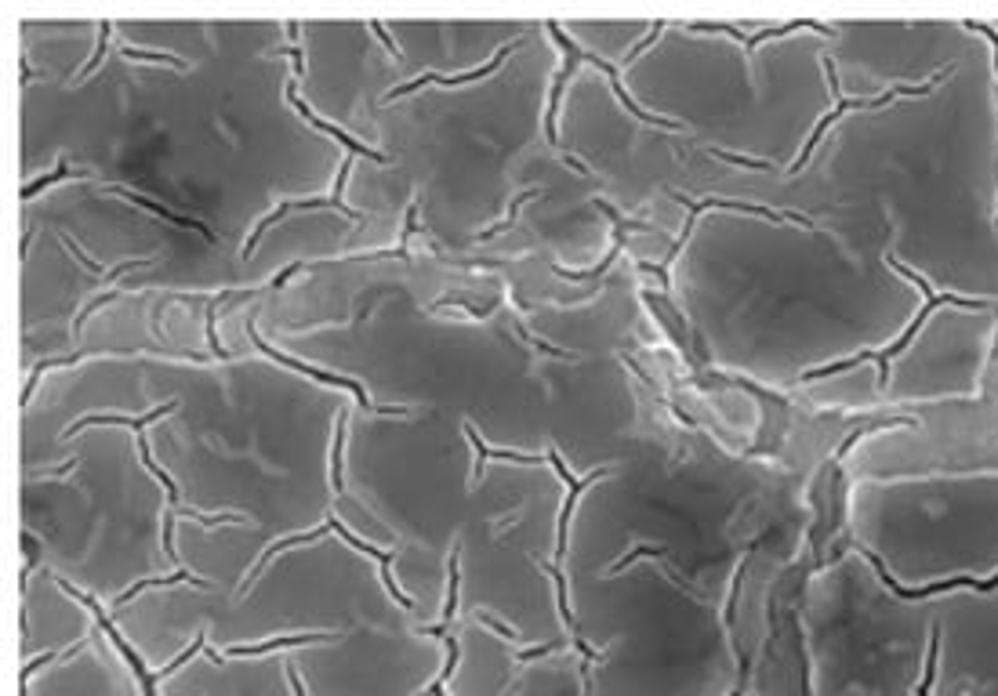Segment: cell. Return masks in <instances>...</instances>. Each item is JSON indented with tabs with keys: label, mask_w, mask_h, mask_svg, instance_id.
Instances as JSON below:
<instances>
[{
	"label": "cell",
	"mask_w": 998,
	"mask_h": 696,
	"mask_svg": "<svg viewBox=\"0 0 998 696\" xmlns=\"http://www.w3.org/2000/svg\"><path fill=\"white\" fill-rule=\"evenodd\" d=\"M138 454H142V461H146V468L153 475H157L160 483H164V490H167V515H189V519H196V522H204V526H211V522H244V515H204V512H196V508H189V504H182L178 501V490H175V479L160 468L157 461H153V454H149V443H146V435H138Z\"/></svg>",
	"instance_id": "cell-11"
},
{
	"label": "cell",
	"mask_w": 998,
	"mask_h": 696,
	"mask_svg": "<svg viewBox=\"0 0 998 696\" xmlns=\"http://www.w3.org/2000/svg\"><path fill=\"white\" fill-rule=\"evenodd\" d=\"M585 58H588V62H592V66H599V69H603V73H607V77H610V87H614V95L621 98V106H625L628 113L636 116V120H643V124H650V127H661V131H683V124H676V120H668V116H654V113H646V109H639L636 102H632V98L625 95V87H621V77H617V69L610 66L607 58H599V55H585Z\"/></svg>",
	"instance_id": "cell-16"
},
{
	"label": "cell",
	"mask_w": 998,
	"mask_h": 696,
	"mask_svg": "<svg viewBox=\"0 0 998 696\" xmlns=\"http://www.w3.org/2000/svg\"><path fill=\"white\" fill-rule=\"evenodd\" d=\"M349 171H353V156H345L342 167H338V182H334V196H331V200H327V196H316V200H287V203H280V207H276L273 214H265L262 222L255 225V232H251V240L244 243V258H247V254H251V251H255L258 240H262L265 232L273 229L276 222H284V218H287V214H291V211H313V207H334V211H342L345 218H360V214H356L353 207H349V203H342V189H345V182H349Z\"/></svg>",
	"instance_id": "cell-6"
},
{
	"label": "cell",
	"mask_w": 998,
	"mask_h": 696,
	"mask_svg": "<svg viewBox=\"0 0 998 696\" xmlns=\"http://www.w3.org/2000/svg\"><path fill=\"white\" fill-rule=\"evenodd\" d=\"M175 406H178V399H167L164 406H157V410H146V414H138V417H120V414H95V417H80L77 425H69L66 432V439L69 435H77L80 428H91V425H120V428H135V432H142L146 425H153V421H160V417H167V414H175Z\"/></svg>",
	"instance_id": "cell-14"
},
{
	"label": "cell",
	"mask_w": 998,
	"mask_h": 696,
	"mask_svg": "<svg viewBox=\"0 0 998 696\" xmlns=\"http://www.w3.org/2000/svg\"><path fill=\"white\" fill-rule=\"evenodd\" d=\"M327 638H338L331 631H313V635H291V638H269V642H258V646H229L222 657H262V653H276V649H291V646H313V642H327Z\"/></svg>",
	"instance_id": "cell-17"
},
{
	"label": "cell",
	"mask_w": 998,
	"mask_h": 696,
	"mask_svg": "<svg viewBox=\"0 0 998 696\" xmlns=\"http://www.w3.org/2000/svg\"><path fill=\"white\" fill-rule=\"evenodd\" d=\"M552 649H556V642H548V646H538V649H519V653H516V664H530V660L545 657V653H552Z\"/></svg>",
	"instance_id": "cell-33"
},
{
	"label": "cell",
	"mask_w": 998,
	"mask_h": 696,
	"mask_svg": "<svg viewBox=\"0 0 998 696\" xmlns=\"http://www.w3.org/2000/svg\"><path fill=\"white\" fill-rule=\"evenodd\" d=\"M937 653H940V628L930 631V653H926V675H922L919 696L933 693V678H937Z\"/></svg>",
	"instance_id": "cell-24"
},
{
	"label": "cell",
	"mask_w": 998,
	"mask_h": 696,
	"mask_svg": "<svg viewBox=\"0 0 998 696\" xmlns=\"http://www.w3.org/2000/svg\"><path fill=\"white\" fill-rule=\"evenodd\" d=\"M519 48V40H512V44H505V48H498L494 51V58H490L487 66H480V69H469V73H454V77H440V73H421V77H414V80H407V84H400V87H392L389 95H385V102L389 98H400V95H411V91H418V87H425V84H443V87H458V84H472V80H480V77H487V73H494V69L505 62V58L512 55V51Z\"/></svg>",
	"instance_id": "cell-10"
},
{
	"label": "cell",
	"mask_w": 998,
	"mask_h": 696,
	"mask_svg": "<svg viewBox=\"0 0 998 696\" xmlns=\"http://www.w3.org/2000/svg\"><path fill=\"white\" fill-rule=\"evenodd\" d=\"M548 461L556 464L559 479L567 483V504H563V512H559V537H556V559H563V555H567V537H570V515H574V508H578V497L588 490V486L596 483V479H607L610 468H596V472L585 475V479H574V475H570V468L563 464V457H559L556 450H548Z\"/></svg>",
	"instance_id": "cell-9"
},
{
	"label": "cell",
	"mask_w": 998,
	"mask_h": 696,
	"mask_svg": "<svg viewBox=\"0 0 998 696\" xmlns=\"http://www.w3.org/2000/svg\"><path fill=\"white\" fill-rule=\"evenodd\" d=\"M334 493L345 490V410H338V432H334V461H331Z\"/></svg>",
	"instance_id": "cell-21"
},
{
	"label": "cell",
	"mask_w": 998,
	"mask_h": 696,
	"mask_svg": "<svg viewBox=\"0 0 998 696\" xmlns=\"http://www.w3.org/2000/svg\"><path fill=\"white\" fill-rule=\"evenodd\" d=\"M824 73H828V84H832L835 109H832V113H828V116H821V120H817V127H813L810 142L803 145V156H799V160H795V164L788 167V174H799V171H803L806 160H810V153H813V149H817V145H821V135H824V131H828V127L835 124V120H839L842 113H850V109H882V106H890V102H897V98H908V95H911V98H922V95H930L933 87H937L940 80H944V77H940V73H937V77H930V80H926V84H919V87H904V84H901V87H890V91H882V95H875V98H846V95H842V87H839V77H835L832 58H824Z\"/></svg>",
	"instance_id": "cell-2"
},
{
	"label": "cell",
	"mask_w": 998,
	"mask_h": 696,
	"mask_svg": "<svg viewBox=\"0 0 998 696\" xmlns=\"http://www.w3.org/2000/svg\"><path fill=\"white\" fill-rule=\"evenodd\" d=\"M548 37H552V40H556V44H559V48L567 51V66L559 69V73H556V80H552V95H548V116H545V135H548V142H552V149H556V153H563V160H567V164L574 167V171H578V174H588V167L581 164L578 156H570L567 149H563V145H559V135H556L559 95H563V87H567V80L574 77V69H578L581 62H585V55H581V51H578V44H574V40H570L567 33H563V29H559V22H548Z\"/></svg>",
	"instance_id": "cell-5"
},
{
	"label": "cell",
	"mask_w": 998,
	"mask_h": 696,
	"mask_svg": "<svg viewBox=\"0 0 998 696\" xmlns=\"http://www.w3.org/2000/svg\"><path fill=\"white\" fill-rule=\"evenodd\" d=\"M668 196L672 200H679V203H686V211H690V218H686V225H683V232H679V243L672 247V258L679 254V247L686 243V236L694 232V225H697V218H701V211H741V214H755V218H766V222H773V225H803V229H813V218H806V214H795V211H773V207H763V203H741V200H719V196H705V200H690V196H683V193H676V189H668Z\"/></svg>",
	"instance_id": "cell-3"
},
{
	"label": "cell",
	"mask_w": 998,
	"mask_h": 696,
	"mask_svg": "<svg viewBox=\"0 0 998 696\" xmlns=\"http://www.w3.org/2000/svg\"><path fill=\"white\" fill-rule=\"evenodd\" d=\"M414 218H418V203H411V207H407V222H403L400 247H396V251H392V254H396V258H403V261L411 258V251H407V243H411V236H414Z\"/></svg>",
	"instance_id": "cell-29"
},
{
	"label": "cell",
	"mask_w": 998,
	"mask_h": 696,
	"mask_svg": "<svg viewBox=\"0 0 998 696\" xmlns=\"http://www.w3.org/2000/svg\"><path fill=\"white\" fill-rule=\"evenodd\" d=\"M966 29H977L980 37H988V40H991V48H995V80H998V33L988 26V22H969ZM995 95H998V84H995Z\"/></svg>",
	"instance_id": "cell-32"
},
{
	"label": "cell",
	"mask_w": 998,
	"mask_h": 696,
	"mask_svg": "<svg viewBox=\"0 0 998 696\" xmlns=\"http://www.w3.org/2000/svg\"><path fill=\"white\" fill-rule=\"evenodd\" d=\"M287 102H291V106L298 109V113H302L305 124H313L316 131H323V135L338 138V142H342L345 149H349V156L360 153V156H367V160H378V164H385V156L378 153V149H371V145H360V142H356V138L345 135L342 127H334V124H327V120H320V116H316L313 109H309V106H305V102H302V98H298V91H294V80H291V84H287Z\"/></svg>",
	"instance_id": "cell-13"
},
{
	"label": "cell",
	"mask_w": 998,
	"mask_h": 696,
	"mask_svg": "<svg viewBox=\"0 0 998 696\" xmlns=\"http://www.w3.org/2000/svg\"><path fill=\"white\" fill-rule=\"evenodd\" d=\"M251 338H255V345L262 348L265 356L269 359H276V363H284V367H291V370H298V374H305V377H313V381H320V385H334V388H342V392H353L356 399H360V406L363 410H371V414H392V417H411V410L407 406H374L371 399H367V392H363V385L360 381H353V377H338V374H327V370H316V367H309V363H302V359H291V356H284L280 348H273L269 341H262V334H258V327L251 323Z\"/></svg>",
	"instance_id": "cell-4"
},
{
	"label": "cell",
	"mask_w": 998,
	"mask_h": 696,
	"mask_svg": "<svg viewBox=\"0 0 998 696\" xmlns=\"http://www.w3.org/2000/svg\"><path fill=\"white\" fill-rule=\"evenodd\" d=\"M708 153L719 156V160H726V164H737V167H759V171H770V164H766V160H752V156L723 153V149H715V145H708Z\"/></svg>",
	"instance_id": "cell-30"
},
{
	"label": "cell",
	"mask_w": 998,
	"mask_h": 696,
	"mask_svg": "<svg viewBox=\"0 0 998 696\" xmlns=\"http://www.w3.org/2000/svg\"><path fill=\"white\" fill-rule=\"evenodd\" d=\"M59 588L66 591V595H73V599H80V602H84V606H91V609H95V620H98V628H102V631H106L109 638H113V646L120 649V657H124V660H128V664H131V671H135V678H138V682H142V693H146V696H157V682H160V678H157V675H149V671H146V664H142V657H138L135 649L128 646V638H120V631L113 628V620H109L106 613H102V609H98V602L91 599V595H84V591L69 588V580H59Z\"/></svg>",
	"instance_id": "cell-8"
},
{
	"label": "cell",
	"mask_w": 998,
	"mask_h": 696,
	"mask_svg": "<svg viewBox=\"0 0 998 696\" xmlns=\"http://www.w3.org/2000/svg\"><path fill=\"white\" fill-rule=\"evenodd\" d=\"M182 580H186V584H193V588H207V580L193 577V573H189V570H175V573H171V577L138 580L135 588H128V591H124V595H120V599H117V606H128V599H135V595H142V591H146V588H167V584H182Z\"/></svg>",
	"instance_id": "cell-19"
},
{
	"label": "cell",
	"mask_w": 998,
	"mask_h": 696,
	"mask_svg": "<svg viewBox=\"0 0 998 696\" xmlns=\"http://www.w3.org/2000/svg\"><path fill=\"white\" fill-rule=\"evenodd\" d=\"M886 261H890V269L897 272V276H904V280H911L915 287H919V294H922V305H919V312H915V319H911V327H904L901 330V338L897 341H890V345L882 348V352H861V356H850V359H839V363H828V367H813V370H806L803 374V381H817V377H832V374H842V370H850V367H861V363H879V388H886V381H890V363L897 356H904V348L911 345V338L919 334L922 330V323L933 316V312L940 309V305H955V309H969V312H984V309H991L988 301H980V298H959V294H948V290H933L930 283L922 280L919 272H911L908 265H904L897 254H886Z\"/></svg>",
	"instance_id": "cell-1"
},
{
	"label": "cell",
	"mask_w": 998,
	"mask_h": 696,
	"mask_svg": "<svg viewBox=\"0 0 998 696\" xmlns=\"http://www.w3.org/2000/svg\"><path fill=\"white\" fill-rule=\"evenodd\" d=\"M287 682H291L294 696H309V693H305V686H302V678H298V671H294L291 664H287Z\"/></svg>",
	"instance_id": "cell-36"
},
{
	"label": "cell",
	"mask_w": 998,
	"mask_h": 696,
	"mask_svg": "<svg viewBox=\"0 0 998 696\" xmlns=\"http://www.w3.org/2000/svg\"><path fill=\"white\" fill-rule=\"evenodd\" d=\"M458 588H461V573H458V548L451 555V595H447V609H443V620L432 624V628H421V635H443L447 624L454 620V609H458Z\"/></svg>",
	"instance_id": "cell-20"
},
{
	"label": "cell",
	"mask_w": 998,
	"mask_h": 696,
	"mask_svg": "<svg viewBox=\"0 0 998 696\" xmlns=\"http://www.w3.org/2000/svg\"><path fill=\"white\" fill-rule=\"evenodd\" d=\"M512 327H516V334H519V338H523V341H527L530 348H541V352H548V356H556V359H578V356H574V352H563V348H552V345H545V341H541V338H534V334H530V330L523 327L519 319H512Z\"/></svg>",
	"instance_id": "cell-27"
},
{
	"label": "cell",
	"mask_w": 998,
	"mask_h": 696,
	"mask_svg": "<svg viewBox=\"0 0 998 696\" xmlns=\"http://www.w3.org/2000/svg\"><path fill=\"white\" fill-rule=\"evenodd\" d=\"M120 55L138 58V62H167V66H175V69H189L186 58H175V55H167V51H142V48H131V44H120Z\"/></svg>",
	"instance_id": "cell-23"
},
{
	"label": "cell",
	"mask_w": 998,
	"mask_h": 696,
	"mask_svg": "<svg viewBox=\"0 0 998 696\" xmlns=\"http://www.w3.org/2000/svg\"><path fill=\"white\" fill-rule=\"evenodd\" d=\"M120 294H124V290H106V294H98L95 301H88V305H84V309H80L77 323H73V334H80V330H84V319H88L91 312H98V309H102V305H109V301H117Z\"/></svg>",
	"instance_id": "cell-28"
},
{
	"label": "cell",
	"mask_w": 998,
	"mask_h": 696,
	"mask_svg": "<svg viewBox=\"0 0 998 696\" xmlns=\"http://www.w3.org/2000/svg\"><path fill=\"white\" fill-rule=\"evenodd\" d=\"M465 435H469L472 450H476V479H480V472H483V461H490V457H505V461H516V464H538V457H530V454H516V450H494V446H487V443H483V435L476 432L472 425H465Z\"/></svg>",
	"instance_id": "cell-18"
},
{
	"label": "cell",
	"mask_w": 998,
	"mask_h": 696,
	"mask_svg": "<svg viewBox=\"0 0 998 696\" xmlns=\"http://www.w3.org/2000/svg\"><path fill=\"white\" fill-rule=\"evenodd\" d=\"M109 33H113V22H102V26H98V48H95V55L88 58V66L80 69L77 84H84V80H88V73H91V69H95L98 62H102V55H106V44H109Z\"/></svg>",
	"instance_id": "cell-26"
},
{
	"label": "cell",
	"mask_w": 998,
	"mask_h": 696,
	"mask_svg": "<svg viewBox=\"0 0 998 696\" xmlns=\"http://www.w3.org/2000/svg\"><path fill=\"white\" fill-rule=\"evenodd\" d=\"M106 196H120V200H128V203H138V207H146L149 214H157V218H164V222H171V225H178V229H196L200 236H204L207 243L215 240V232H207V225L204 222H196V218H186V214H175V211H167L164 203H153V200H146V196H138V193H131V189H124V185H106L102 189Z\"/></svg>",
	"instance_id": "cell-15"
},
{
	"label": "cell",
	"mask_w": 998,
	"mask_h": 696,
	"mask_svg": "<svg viewBox=\"0 0 998 696\" xmlns=\"http://www.w3.org/2000/svg\"><path fill=\"white\" fill-rule=\"evenodd\" d=\"M62 178H84V174H77V171H69V164L66 160H59V167L51 174H44V178H37V182H30L26 189H22V200H33V196L40 193V189H48V185H55V182H62Z\"/></svg>",
	"instance_id": "cell-22"
},
{
	"label": "cell",
	"mask_w": 998,
	"mask_h": 696,
	"mask_svg": "<svg viewBox=\"0 0 998 696\" xmlns=\"http://www.w3.org/2000/svg\"><path fill=\"white\" fill-rule=\"evenodd\" d=\"M371 29H374V33H378V40H382L385 48H389L392 55L400 58V48H396V44H392V37H389V33H385V29H382V22H371Z\"/></svg>",
	"instance_id": "cell-35"
},
{
	"label": "cell",
	"mask_w": 998,
	"mask_h": 696,
	"mask_svg": "<svg viewBox=\"0 0 998 696\" xmlns=\"http://www.w3.org/2000/svg\"><path fill=\"white\" fill-rule=\"evenodd\" d=\"M646 555H665V548H650V544H643V548H636V551H632V555H625V559H617L614 566H610V573L628 570L632 562H636V559H646Z\"/></svg>",
	"instance_id": "cell-31"
},
{
	"label": "cell",
	"mask_w": 998,
	"mask_h": 696,
	"mask_svg": "<svg viewBox=\"0 0 998 696\" xmlns=\"http://www.w3.org/2000/svg\"><path fill=\"white\" fill-rule=\"evenodd\" d=\"M476 617H480V624H487L490 631H498L501 638H509V642H512V638H516V631L505 628V624H501V620H494V617H490V613H476Z\"/></svg>",
	"instance_id": "cell-34"
},
{
	"label": "cell",
	"mask_w": 998,
	"mask_h": 696,
	"mask_svg": "<svg viewBox=\"0 0 998 696\" xmlns=\"http://www.w3.org/2000/svg\"><path fill=\"white\" fill-rule=\"evenodd\" d=\"M534 196H541V189H527V193H519L516 200H512L509 214H505V222H498V225H490V229H483V232H480V240H490L494 232H505V229H509V225L519 218V207H523V203H527V200H534Z\"/></svg>",
	"instance_id": "cell-25"
},
{
	"label": "cell",
	"mask_w": 998,
	"mask_h": 696,
	"mask_svg": "<svg viewBox=\"0 0 998 696\" xmlns=\"http://www.w3.org/2000/svg\"><path fill=\"white\" fill-rule=\"evenodd\" d=\"M864 555V559L875 566V573H879V580L886 584V588L897 595V599H933V595H944V591H959V588H969V591H995L998 588V573L995 577H988V580H973V577H951V580H937V584H922V588H904V584H897V580L890 577V570L882 566L879 562V555L875 551H868V548H857Z\"/></svg>",
	"instance_id": "cell-7"
},
{
	"label": "cell",
	"mask_w": 998,
	"mask_h": 696,
	"mask_svg": "<svg viewBox=\"0 0 998 696\" xmlns=\"http://www.w3.org/2000/svg\"><path fill=\"white\" fill-rule=\"evenodd\" d=\"M690 29H701V33H726V37H734L737 44H744L748 51H755L763 40H773V37H788L792 29H817V33H828V37H835V29H824L821 22H813V19H795V22H784V26H773V29H759V33H741V29H730V26H719V22H690Z\"/></svg>",
	"instance_id": "cell-12"
}]
</instances>
